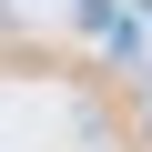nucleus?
<instances>
[{
	"label": "nucleus",
	"instance_id": "obj_2",
	"mask_svg": "<svg viewBox=\"0 0 152 152\" xmlns=\"http://www.w3.org/2000/svg\"><path fill=\"white\" fill-rule=\"evenodd\" d=\"M142 81H152V71H142Z\"/></svg>",
	"mask_w": 152,
	"mask_h": 152
},
{
	"label": "nucleus",
	"instance_id": "obj_1",
	"mask_svg": "<svg viewBox=\"0 0 152 152\" xmlns=\"http://www.w3.org/2000/svg\"><path fill=\"white\" fill-rule=\"evenodd\" d=\"M132 20H152V0H132Z\"/></svg>",
	"mask_w": 152,
	"mask_h": 152
}]
</instances>
